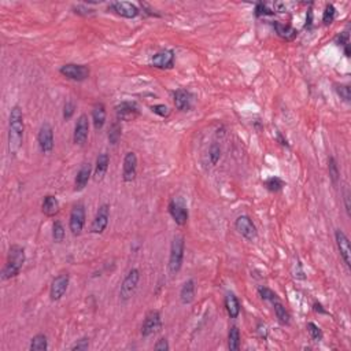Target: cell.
Returning <instances> with one entry per match:
<instances>
[{
    "label": "cell",
    "mask_w": 351,
    "mask_h": 351,
    "mask_svg": "<svg viewBox=\"0 0 351 351\" xmlns=\"http://www.w3.org/2000/svg\"><path fill=\"white\" fill-rule=\"evenodd\" d=\"M24 113L19 106H14L10 111L9 118V150L10 154L15 155L19 151L24 140Z\"/></svg>",
    "instance_id": "cell-1"
},
{
    "label": "cell",
    "mask_w": 351,
    "mask_h": 351,
    "mask_svg": "<svg viewBox=\"0 0 351 351\" xmlns=\"http://www.w3.org/2000/svg\"><path fill=\"white\" fill-rule=\"evenodd\" d=\"M25 261H26V255H25L24 247L13 244L10 247L7 261H6L3 271H2V280H10L13 277H17L19 272L22 271Z\"/></svg>",
    "instance_id": "cell-2"
},
{
    "label": "cell",
    "mask_w": 351,
    "mask_h": 351,
    "mask_svg": "<svg viewBox=\"0 0 351 351\" xmlns=\"http://www.w3.org/2000/svg\"><path fill=\"white\" fill-rule=\"evenodd\" d=\"M185 240L184 236H174L170 244V254H169V273L171 276L177 275L181 271L183 261H184Z\"/></svg>",
    "instance_id": "cell-3"
},
{
    "label": "cell",
    "mask_w": 351,
    "mask_h": 351,
    "mask_svg": "<svg viewBox=\"0 0 351 351\" xmlns=\"http://www.w3.org/2000/svg\"><path fill=\"white\" fill-rule=\"evenodd\" d=\"M167 210H169V214L171 215V218L174 220V223L180 227H184L187 221H188V207H187V203H185L184 198L181 196H174L173 199L169 202V206H167Z\"/></svg>",
    "instance_id": "cell-4"
},
{
    "label": "cell",
    "mask_w": 351,
    "mask_h": 351,
    "mask_svg": "<svg viewBox=\"0 0 351 351\" xmlns=\"http://www.w3.org/2000/svg\"><path fill=\"white\" fill-rule=\"evenodd\" d=\"M139 281H140V271L133 268L128 272V275L125 276L121 288H119V298L122 299L123 302H126L132 298L133 294L138 290Z\"/></svg>",
    "instance_id": "cell-5"
},
{
    "label": "cell",
    "mask_w": 351,
    "mask_h": 351,
    "mask_svg": "<svg viewBox=\"0 0 351 351\" xmlns=\"http://www.w3.org/2000/svg\"><path fill=\"white\" fill-rule=\"evenodd\" d=\"M85 225V207L82 203H77L73 206L69 218V229L73 236H80Z\"/></svg>",
    "instance_id": "cell-6"
},
{
    "label": "cell",
    "mask_w": 351,
    "mask_h": 351,
    "mask_svg": "<svg viewBox=\"0 0 351 351\" xmlns=\"http://www.w3.org/2000/svg\"><path fill=\"white\" fill-rule=\"evenodd\" d=\"M59 73L69 80L78 81V82L85 81L91 74L90 67L85 65H78V63H66L59 69Z\"/></svg>",
    "instance_id": "cell-7"
},
{
    "label": "cell",
    "mask_w": 351,
    "mask_h": 351,
    "mask_svg": "<svg viewBox=\"0 0 351 351\" xmlns=\"http://www.w3.org/2000/svg\"><path fill=\"white\" fill-rule=\"evenodd\" d=\"M109 220H110V204L103 203L100 204L99 209L96 211L95 218L91 224V232L95 233V235H100L103 233L109 225Z\"/></svg>",
    "instance_id": "cell-8"
},
{
    "label": "cell",
    "mask_w": 351,
    "mask_h": 351,
    "mask_svg": "<svg viewBox=\"0 0 351 351\" xmlns=\"http://www.w3.org/2000/svg\"><path fill=\"white\" fill-rule=\"evenodd\" d=\"M37 143L43 154H50L54 150V144H55L54 143V129L48 122H44L38 129Z\"/></svg>",
    "instance_id": "cell-9"
},
{
    "label": "cell",
    "mask_w": 351,
    "mask_h": 351,
    "mask_svg": "<svg viewBox=\"0 0 351 351\" xmlns=\"http://www.w3.org/2000/svg\"><path fill=\"white\" fill-rule=\"evenodd\" d=\"M235 227H236L237 232L250 242L255 240L258 237L255 224L252 223V220L248 215H239L235 221Z\"/></svg>",
    "instance_id": "cell-10"
},
{
    "label": "cell",
    "mask_w": 351,
    "mask_h": 351,
    "mask_svg": "<svg viewBox=\"0 0 351 351\" xmlns=\"http://www.w3.org/2000/svg\"><path fill=\"white\" fill-rule=\"evenodd\" d=\"M69 281H70V277L67 273H61L54 279L50 287V298L53 302H58L65 296L69 288Z\"/></svg>",
    "instance_id": "cell-11"
},
{
    "label": "cell",
    "mask_w": 351,
    "mask_h": 351,
    "mask_svg": "<svg viewBox=\"0 0 351 351\" xmlns=\"http://www.w3.org/2000/svg\"><path fill=\"white\" fill-rule=\"evenodd\" d=\"M161 325H162L161 313H159L158 310H150V312L146 314L144 321H143L142 336L143 337L151 336V335H154V333L159 331Z\"/></svg>",
    "instance_id": "cell-12"
},
{
    "label": "cell",
    "mask_w": 351,
    "mask_h": 351,
    "mask_svg": "<svg viewBox=\"0 0 351 351\" xmlns=\"http://www.w3.org/2000/svg\"><path fill=\"white\" fill-rule=\"evenodd\" d=\"M115 114L118 121L130 122L140 117V109L135 102H122L115 107Z\"/></svg>",
    "instance_id": "cell-13"
},
{
    "label": "cell",
    "mask_w": 351,
    "mask_h": 351,
    "mask_svg": "<svg viewBox=\"0 0 351 351\" xmlns=\"http://www.w3.org/2000/svg\"><path fill=\"white\" fill-rule=\"evenodd\" d=\"M138 174V155L133 151L125 154L122 165V180L125 183H132Z\"/></svg>",
    "instance_id": "cell-14"
},
{
    "label": "cell",
    "mask_w": 351,
    "mask_h": 351,
    "mask_svg": "<svg viewBox=\"0 0 351 351\" xmlns=\"http://www.w3.org/2000/svg\"><path fill=\"white\" fill-rule=\"evenodd\" d=\"M335 240H336L337 250L340 252V256L344 261L346 266L350 269L351 268V247H350V240L348 237L346 236V233L343 232L342 229H336L335 231Z\"/></svg>",
    "instance_id": "cell-15"
},
{
    "label": "cell",
    "mask_w": 351,
    "mask_h": 351,
    "mask_svg": "<svg viewBox=\"0 0 351 351\" xmlns=\"http://www.w3.org/2000/svg\"><path fill=\"white\" fill-rule=\"evenodd\" d=\"M88 135H90V119H88V115L86 114H81L77 118L76 126H74L73 142L78 144V146H82L86 142Z\"/></svg>",
    "instance_id": "cell-16"
},
{
    "label": "cell",
    "mask_w": 351,
    "mask_h": 351,
    "mask_svg": "<svg viewBox=\"0 0 351 351\" xmlns=\"http://www.w3.org/2000/svg\"><path fill=\"white\" fill-rule=\"evenodd\" d=\"M110 9L113 10L115 14L121 15L123 18H136L140 14L138 6L132 5L129 2H114L110 5Z\"/></svg>",
    "instance_id": "cell-17"
},
{
    "label": "cell",
    "mask_w": 351,
    "mask_h": 351,
    "mask_svg": "<svg viewBox=\"0 0 351 351\" xmlns=\"http://www.w3.org/2000/svg\"><path fill=\"white\" fill-rule=\"evenodd\" d=\"M174 57L173 50H165L151 58V65L157 69H170L174 65Z\"/></svg>",
    "instance_id": "cell-18"
},
{
    "label": "cell",
    "mask_w": 351,
    "mask_h": 351,
    "mask_svg": "<svg viewBox=\"0 0 351 351\" xmlns=\"http://www.w3.org/2000/svg\"><path fill=\"white\" fill-rule=\"evenodd\" d=\"M91 173H92V166L91 163H84L82 166L80 167V170L77 171L76 180H74V191L80 192L86 187L88 181L91 179Z\"/></svg>",
    "instance_id": "cell-19"
},
{
    "label": "cell",
    "mask_w": 351,
    "mask_h": 351,
    "mask_svg": "<svg viewBox=\"0 0 351 351\" xmlns=\"http://www.w3.org/2000/svg\"><path fill=\"white\" fill-rule=\"evenodd\" d=\"M110 158L106 152H102L99 154V157L96 158V165L95 170H94V180L96 183H99L105 179L106 173H107V169H109Z\"/></svg>",
    "instance_id": "cell-20"
},
{
    "label": "cell",
    "mask_w": 351,
    "mask_h": 351,
    "mask_svg": "<svg viewBox=\"0 0 351 351\" xmlns=\"http://www.w3.org/2000/svg\"><path fill=\"white\" fill-rule=\"evenodd\" d=\"M174 96V106L176 109L180 111H188L192 106V96L188 91L177 90L173 94Z\"/></svg>",
    "instance_id": "cell-21"
},
{
    "label": "cell",
    "mask_w": 351,
    "mask_h": 351,
    "mask_svg": "<svg viewBox=\"0 0 351 351\" xmlns=\"http://www.w3.org/2000/svg\"><path fill=\"white\" fill-rule=\"evenodd\" d=\"M106 117H107L106 106L103 103H96L92 109V122H94V128L96 130L103 129L106 123Z\"/></svg>",
    "instance_id": "cell-22"
},
{
    "label": "cell",
    "mask_w": 351,
    "mask_h": 351,
    "mask_svg": "<svg viewBox=\"0 0 351 351\" xmlns=\"http://www.w3.org/2000/svg\"><path fill=\"white\" fill-rule=\"evenodd\" d=\"M59 200L57 199V196L54 195H47L44 198L43 203H41V211H43L44 215L47 217H54L59 213Z\"/></svg>",
    "instance_id": "cell-23"
},
{
    "label": "cell",
    "mask_w": 351,
    "mask_h": 351,
    "mask_svg": "<svg viewBox=\"0 0 351 351\" xmlns=\"http://www.w3.org/2000/svg\"><path fill=\"white\" fill-rule=\"evenodd\" d=\"M273 28H275L277 36L280 38H283V40H285V41H292V40L296 38V36H298V30L295 28H292L291 25L275 22V24H273Z\"/></svg>",
    "instance_id": "cell-24"
},
{
    "label": "cell",
    "mask_w": 351,
    "mask_h": 351,
    "mask_svg": "<svg viewBox=\"0 0 351 351\" xmlns=\"http://www.w3.org/2000/svg\"><path fill=\"white\" fill-rule=\"evenodd\" d=\"M195 290H196V285H195V280H188L185 281L183 287L180 290V300L183 304H190L194 302L195 299Z\"/></svg>",
    "instance_id": "cell-25"
},
{
    "label": "cell",
    "mask_w": 351,
    "mask_h": 351,
    "mask_svg": "<svg viewBox=\"0 0 351 351\" xmlns=\"http://www.w3.org/2000/svg\"><path fill=\"white\" fill-rule=\"evenodd\" d=\"M225 309L231 318H237L240 314V302L233 294H228L225 298Z\"/></svg>",
    "instance_id": "cell-26"
},
{
    "label": "cell",
    "mask_w": 351,
    "mask_h": 351,
    "mask_svg": "<svg viewBox=\"0 0 351 351\" xmlns=\"http://www.w3.org/2000/svg\"><path fill=\"white\" fill-rule=\"evenodd\" d=\"M273 304V309H275V314L276 317H277V320H279V323L281 324V325H290L291 323V317H290V313H288V310L284 308V304L281 303L280 300H277V302H275Z\"/></svg>",
    "instance_id": "cell-27"
},
{
    "label": "cell",
    "mask_w": 351,
    "mask_h": 351,
    "mask_svg": "<svg viewBox=\"0 0 351 351\" xmlns=\"http://www.w3.org/2000/svg\"><path fill=\"white\" fill-rule=\"evenodd\" d=\"M30 351H46L48 350V340L47 336L44 333H37L36 336L32 337L30 340V346H29Z\"/></svg>",
    "instance_id": "cell-28"
},
{
    "label": "cell",
    "mask_w": 351,
    "mask_h": 351,
    "mask_svg": "<svg viewBox=\"0 0 351 351\" xmlns=\"http://www.w3.org/2000/svg\"><path fill=\"white\" fill-rule=\"evenodd\" d=\"M121 135H122V126H121V123H119V121L117 119V121H114V122L110 125L109 133H107L109 142L111 143L113 146H115V144L119 142Z\"/></svg>",
    "instance_id": "cell-29"
},
{
    "label": "cell",
    "mask_w": 351,
    "mask_h": 351,
    "mask_svg": "<svg viewBox=\"0 0 351 351\" xmlns=\"http://www.w3.org/2000/svg\"><path fill=\"white\" fill-rule=\"evenodd\" d=\"M228 347L231 351H237L240 348V332L237 327H231L228 333Z\"/></svg>",
    "instance_id": "cell-30"
},
{
    "label": "cell",
    "mask_w": 351,
    "mask_h": 351,
    "mask_svg": "<svg viewBox=\"0 0 351 351\" xmlns=\"http://www.w3.org/2000/svg\"><path fill=\"white\" fill-rule=\"evenodd\" d=\"M65 235H66V232H65V227H63V224L59 221V220H57L55 223H54L53 225V239L55 243H62L63 240H65Z\"/></svg>",
    "instance_id": "cell-31"
},
{
    "label": "cell",
    "mask_w": 351,
    "mask_h": 351,
    "mask_svg": "<svg viewBox=\"0 0 351 351\" xmlns=\"http://www.w3.org/2000/svg\"><path fill=\"white\" fill-rule=\"evenodd\" d=\"M266 190L271 191V192H279L284 188V181L279 179V177H271L265 181Z\"/></svg>",
    "instance_id": "cell-32"
},
{
    "label": "cell",
    "mask_w": 351,
    "mask_h": 351,
    "mask_svg": "<svg viewBox=\"0 0 351 351\" xmlns=\"http://www.w3.org/2000/svg\"><path fill=\"white\" fill-rule=\"evenodd\" d=\"M258 294L261 296V299H264L266 302H271V303H275L277 300H280L275 291H272L271 288H268V287H259V288H258Z\"/></svg>",
    "instance_id": "cell-33"
},
{
    "label": "cell",
    "mask_w": 351,
    "mask_h": 351,
    "mask_svg": "<svg viewBox=\"0 0 351 351\" xmlns=\"http://www.w3.org/2000/svg\"><path fill=\"white\" fill-rule=\"evenodd\" d=\"M306 328H308L309 335H310V337L313 339L314 342H321V340H323L324 333H323V331L320 329V327H318L317 324L308 323Z\"/></svg>",
    "instance_id": "cell-34"
},
{
    "label": "cell",
    "mask_w": 351,
    "mask_h": 351,
    "mask_svg": "<svg viewBox=\"0 0 351 351\" xmlns=\"http://www.w3.org/2000/svg\"><path fill=\"white\" fill-rule=\"evenodd\" d=\"M328 170H329V177H331L333 184H337L340 171H339V167H337V163L336 161H335V158L331 157L328 159Z\"/></svg>",
    "instance_id": "cell-35"
},
{
    "label": "cell",
    "mask_w": 351,
    "mask_h": 351,
    "mask_svg": "<svg viewBox=\"0 0 351 351\" xmlns=\"http://www.w3.org/2000/svg\"><path fill=\"white\" fill-rule=\"evenodd\" d=\"M209 158H210V162H211V165H213V166L218 163L220 158H221V147H220V144H217V143H213V144L210 146Z\"/></svg>",
    "instance_id": "cell-36"
},
{
    "label": "cell",
    "mask_w": 351,
    "mask_h": 351,
    "mask_svg": "<svg viewBox=\"0 0 351 351\" xmlns=\"http://www.w3.org/2000/svg\"><path fill=\"white\" fill-rule=\"evenodd\" d=\"M336 17V9L333 5H328L324 10L323 14V22L324 25H331L333 22V19Z\"/></svg>",
    "instance_id": "cell-37"
},
{
    "label": "cell",
    "mask_w": 351,
    "mask_h": 351,
    "mask_svg": "<svg viewBox=\"0 0 351 351\" xmlns=\"http://www.w3.org/2000/svg\"><path fill=\"white\" fill-rule=\"evenodd\" d=\"M337 46H342L344 48V54L346 57H350V36L347 32H343L336 37Z\"/></svg>",
    "instance_id": "cell-38"
},
{
    "label": "cell",
    "mask_w": 351,
    "mask_h": 351,
    "mask_svg": "<svg viewBox=\"0 0 351 351\" xmlns=\"http://www.w3.org/2000/svg\"><path fill=\"white\" fill-rule=\"evenodd\" d=\"M336 88V92H337V95L340 96L344 102H347V103H350V100H351V90H350V86L348 85H343V84H340V85H335Z\"/></svg>",
    "instance_id": "cell-39"
},
{
    "label": "cell",
    "mask_w": 351,
    "mask_h": 351,
    "mask_svg": "<svg viewBox=\"0 0 351 351\" xmlns=\"http://www.w3.org/2000/svg\"><path fill=\"white\" fill-rule=\"evenodd\" d=\"M151 111L154 113V114L162 117V118H166V117H169V114H170V110H169V107L165 105L151 106Z\"/></svg>",
    "instance_id": "cell-40"
},
{
    "label": "cell",
    "mask_w": 351,
    "mask_h": 351,
    "mask_svg": "<svg viewBox=\"0 0 351 351\" xmlns=\"http://www.w3.org/2000/svg\"><path fill=\"white\" fill-rule=\"evenodd\" d=\"M90 347V339L88 337H81L73 346L70 347L71 351H85Z\"/></svg>",
    "instance_id": "cell-41"
},
{
    "label": "cell",
    "mask_w": 351,
    "mask_h": 351,
    "mask_svg": "<svg viewBox=\"0 0 351 351\" xmlns=\"http://www.w3.org/2000/svg\"><path fill=\"white\" fill-rule=\"evenodd\" d=\"M74 111H76L74 102H71V100L66 102V105L63 107V118H65V121H69V119L74 115Z\"/></svg>",
    "instance_id": "cell-42"
},
{
    "label": "cell",
    "mask_w": 351,
    "mask_h": 351,
    "mask_svg": "<svg viewBox=\"0 0 351 351\" xmlns=\"http://www.w3.org/2000/svg\"><path fill=\"white\" fill-rule=\"evenodd\" d=\"M275 13V11H271V10L266 7L265 3H258V5L255 6V17H265V15H272Z\"/></svg>",
    "instance_id": "cell-43"
},
{
    "label": "cell",
    "mask_w": 351,
    "mask_h": 351,
    "mask_svg": "<svg viewBox=\"0 0 351 351\" xmlns=\"http://www.w3.org/2000/svg\"><path fill=\"white\" fill-rule=\"evenodd\" d=\"M169 348H170V346H169V343H167V340L165 337L159 339V340L154 344V350L157 351H167Z\"/></svg>",
    "instance_id": "cell-44"
},
{
    "label": "cell",
    "mask_w": 351,
    "mask_h": 351,
    "mask_svg": "<svg viewBox=\"0 0 351 351\" xmlns=\"http://www.w3.org/2000/svg\"><path fill=\"white\" fill-rule=\"evenodd\" d=\"M343 199H344V207H346L347 215H351V204H350V191L348 188H344V194H343Z\"/></svg>",
    "instance_id": "cell-45"
},
{
    "label": "cell",
    "mask_w": 351,
    "mask_h": 351,
    "mask_svg": "<svg viewBox=\"0 0 351 351\" xmlns=\"http://www.w3.org/2000/svg\"><path fill=\"white\" fill-rule=\"evenodd\" d=\"M256 332H258V335H259L262 339H266V337H268V328H266L265 324L258 323V325H256Z\"/></svg>",
    "instance_id": "cell-46"
},
{
    "label": "cell",
    "mask_w": 351,
    "mask_h": 351,
    "mask_svg": "<svg viewBox=\"0 0 351 351\" xmlns=\"http://www.w3.org/2000/svg\"><path fill=\"white\" fill-rule=\"evenodd\" d=\"M74 13H76V14H80V15L94 14V11H92V10L85 9V7H82V6H77V7H74Z\"/></svg>",
    "instance_id": "cell-47"
},
{
    "label": "cell",
    "mask_w": 351,
    "mask_h": 351,
    "mask_svg": "<svg viewBox=\"0 0 351 351\" xmlns=\"http://www.w3.org/2000/svg\"><path fill=\"white\" fill-rule=\"evenodd\" d=\"M314 308V312H317V313H321V314H328V312L325 310V309L323 308V304L318 303V302H316V303L313 304Z\"/></svg>",
    "instance_id": "cell-48"
},
{
    "label": "cell",
    "mask_w": 351,
    "mask_h": 351,
    "mask_svg": "<svg viewBox=\"0 0 351 351\" xmlns=\"http://www.w3.org/2000/svg\"><path fill=\"white\" fill-rule=\"evenodd\" d=\"M277 139H279V142H281V144H283V146H287V147H290V146H288V143H287V140H285V139H283V136H281L280 132L277 133Z\"/></svg>",
    "instance_id": "cell-49"
}]
</instances>
